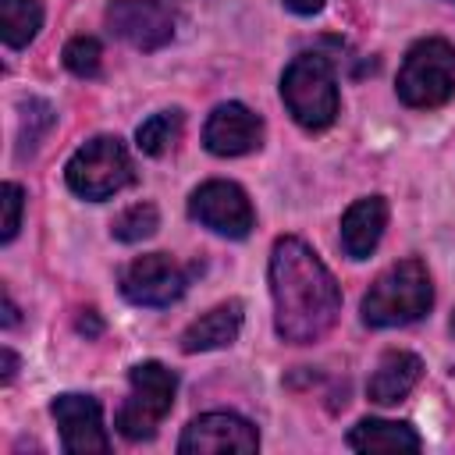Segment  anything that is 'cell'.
<instances>
[{"mask_svg": "<svg viewBox=\"0 0 455 455\" xmlns=\"http://www.w3.org/2000/svg\"><path fill=\"white\" fill-rule=\"evenodd\" d=\"M270 295H274V327L291 345H309L323 338L338 313L341 291L331 270L302 238H277L270 252Z\"/></svg>", "mask_w": 455, "mask_h": 455, "instance_id": "6da1fadb", "label": "cell"}, {"mask_svg": "<svg viewBox=\"0 0 455 455\" xmlns=\"http://www.w3.org/2000/svg\"><path fill=\"white\" fill-rule=\"evenodd\" d=\"M434 302L430 274L419 259L391 263L363 295V320L370 327H402L419 320Z\"/></svg>", "mask_w": 455, "mask_h": 455, "instance_id": "7a4b0ae2", "label": "cell"}, {"mask_svg": "<svg viewBox=\"0 0 455 455\" xmlns=\"http://www.w3.org/2000/svg\"><path fill=\"white\" fill-rule=\"evenodd\" d=\"M281 100L302 128H327L338 117V82L331 64L320 53H299L281 75Z\"/></svg>", "mask_w": 455, "mask_h": 455, "instance_id": "3957f363", "label": "cell"}, {"mask_svg": "<svg viewBox=\"0 0 455 455\" xmlns=\"http://www.w3.org/2000/svg\"><path fill=\"white\" fill-rule=\"evenodd\" d=\"M128 380H132V391H128L124 405L117 409V430L128 441H146L156 434V427L171 412L178 377L164 363H139V366H132Z\"/></svg>", "mask_w": 455, "mask_h": 455, "instance_id": "277c9868", "label": "cell"}, {"mask_svg": "<svg viewBox=\"0 0 455 455\" xmlns=\"http://www.w3.org/2000/svg\"><path fill=\"white\" fill-rule=\"evenodd\" d=\"M455 92V46L444 39H419L409 46L398 71V96L409 107H441Z\"/></svg>", "mask_w": 455, "mask_h": 455, "instance_id": "5b68a950", "label": "cell"}, {"mask_svg": "<svg viewBox=\"0 0 455 455\" xmlns=\"http://www.w3.org/2000/svg\"><path fill=\"white\" fill-rule=\"evenodd\" d=\"M68 185L75 196L82 199H110L114 192H121L124 185H132L135 171H132V156L124 149L121 139L114 135H96L89 139L71 160H68Z\"/></svg>", "mask_w": 455, "mask_h": 455, "instance_id": "8992f818", "label": "cell"}, {"mask_svg": "<svg viewBox=\"0 0 455 455\" xmlns=\"http://www.w3.org/2000/svg\"><path fill=\"white\" fill-rule=\"evenodd\" d=\"M188 288V270H181L178 259L167 252H149L132 259L121 270V291L135 306H171L185 295Z\"/></svg>", "mask_w": 455, "mask_h": 455, "instance_id": "52a82bcc", "label": "cell"}, {"mask_svg": "<svg viewBox=\"0 0 455 455\" xmlns=\"http://www.w3.org/2000/svg\"><path fill=\"white\" fill-rule=\"evenodd\" d=\"M188 213L228 238H245L252 231V203L249 196L235 185V181H206L192 192L188 199Z\"/></svg>", "mask_w": 455, "mask_h": 455, "instance_id": "ba28073f", "label": "cell"}, {"mask_svg": "<svg viewBox=\"0 0 455 455\" xmlns=\"http://www.w3.org/2000/svg\"><path fill=\"white\" fill-rule=\"evenodd\" d=\"M259 448V434L252 423H245L235 412H206L196 416L181 441L178 451L185 455H217V451H256Z\"/></svg>", "mask_w": 455, "mask_h": 455, "instance_id": "9c48e42d", "label": "cell"}, {"mask_svg": "<svg viewBox=\"0 0 455 455\" xmlns=\"http://www.w3.org/2000/svg\"><path fill=\"white\" fill-rule=\"evenodd\" d=\"M50 416L60 427V444L71 455H92L107 451V430H103V412L100 402L89 395H57L50 402Z\"/></svg>", "mask_w": 455, "mask_h": 455, "instance_id": "30bf717a", "label": "cell"}, {"mask_svg": "<svg viewBox=\"0 0 455 455\" xmlns=\"http://www.w3.org/2000/svg\"><path fill=\"white\" fill-rule=\"evenodd\" d=\"M107 25L135 50H160L174 36V18L156 0H110Z\"/></svg>", "mask_w": 455, "mask_h": 455, "instance_id": "8fae6325", "label": "cell"}, {"mask_svg": "<svg viewBox=\"0 0 455 455\" xmlns=\"http://www.w3.org/2000/svg\"><path fill=\"white\" fill-rule=\"evenodd\" d=\"M263 139V121L245 103H220L203 128V142L217 156H242L252 153Z\"/></svg>", "mask_w": 455, "mask_h": 455, "instance_id": "7c38bea8", "label": "cell"}, {"mask_svg": "<svg viewBox=\"0 0 455 455\" xmlns=\"http://www.w3.org/2000/svg\"><path fill=\"white\" fill-rule=\"evenodd\" d=\"M387 228V203L380 196L355 199L341 217V249L352 259H366Z\"/></svg>", "mask_w": 455, "mask_h": 455, "instance_id": "4fadbf2b", "label": "cell"}, {"mask_svg": "<svg viewBox=\"0 0 455 455\" xmlns=\"http://www.w3.org/2000/svg\"><path fill=\"white\" fill-rule=\"evenodd\" d=\"M419 377H423V363H419V355L391 348V352L380 355V363H377V370H373L366 391H370L373 402L391 405V402H402V398L419 384Z\"/></svg>", "mask_w": 455, "mask_h": 455, "instance_id": "5bb4252c", "label": "cell"}, {"mask_svg": "<svg viewBox=\"0 0 455 455\" xmlns=\"http://www.w3.org/2000/svg\"><path fill=\"white\" fill-rule=\"evenodd\" d=\"M242 331V302H220L210 313H203L199 320H192L181 334V348L185 352H210V348H224L238 338Z\"/></svg>", "mask_w": 455, "mask_h": 455, "instance_id": "9a60e30c", "label": "cell"}, {"mask_svg": "<svg viewBox=\"0 0 455 455\" xmlns=\"http://www.w3.org/2000/svg\"><path fill=\"white\" fill-rule=\"evenodd\" d=\"M419 434L395 419H359L348 430V448L355 451H419Z\"/></svg>", "mask_w": 455, "mask_h": 455, "instance_id": "2e32d148", "label": "cell"}, {"mask_svg": "<svg viewBox=\"0 0 455 455\" xmlns=\"http://www.w3.org/2000/svg\"><path fill=\"white\" fill-rule=\"evenodd\" d=\"M43 25L39 0H0V36L11 50L28 46Z\"/></svg>", "mask_w": 455, "mask_h": 455, "instance_id": "e0dca14e", "label": "cell"}, {"mask_svg": "<svg viewBox=\"0 0 455 455\" xmlns=\"http://www.w3.org/2000/svg\"><path fill=\"white\" fill-rule=\"evenodd\" d=\"M178 135H181V114L178 110H164V114H153L149 121L139 124L135 142H139L142 153L160 156V153H167L178 142Z\"/></svg>", "mask_w": 455, "mask_h": 455, "instance_id": "ac0fdd59", "label": "cell"}, {"mask_svg": "<svg viewBox=\"0 0 455 455\" xmlns=\"http://www.w3.org/2000/svg\"><path fill=\"white\" fill-rule=\"evenodd\" d=\"M156 224H160L156 206L153 203H135V206H128L114 220V238H121V242H142V238H149L156 231Z\"/></svg>", "mask_w": 455, "mask_h": 455, "instance_id": "d6986e66", "label": "cell"}, {"mask_svg": "<svg viewBox=\"0 0 455 455\" xmlns=\"http://www.w3.org/2000/svg\"><path fill=\"white\" fill-rule=\"evenodd\" d=\"M100 43L92 36H75L68 46H64V68L78 78H96L100 75Z\"/></svg>", "mask_w": 455, "mask_h": 455, "instance_id": "ffe728a7", "label": "cell"}, {"mask_svg": "<svg viewBox=\"0 0 455 455\" xmlns=\"http://www.w3.org/2000/svg\"><path fill=\"white\" fill-rule=\"evenodd\" d=\"M50 124H53V107L46 100H28L25 103V117H21V153L32 149Z\"/></svg>", "mask_w": 455, "mask_h": 455, "instance_id": "44dd1931", "label": "cell"}, {"mask_svg": "<svg viewBox=\"0 0 455 455\" xmlns=\"http://www.w3.org/2000/svg\"><path fill=\"white\" fill-rule=\"evenodd\" d=\"M0 196H4V199H0V203H4V231H0V238L11 242V238L18 235V228H21V206H25V196H21V188H18L14 181H7Z\"/></svg>", "mask_w": 455, "mask_h": 455, "instance_id": "7402d4cb", "label": "cell"}, {"mask_svg": "<svg viewBox=\"0 0 455 455\" xmlns=\"http://www.w3.org/2000/svg\"><path fill=\"white\" fill-rule=\"evenodd\" d=\"M284 7L295 14H316L323 7V0H284Z\"/></svg>", "mask_w": 455, "mask_h": 455, "instance_id": "603a6c76", "label": "cell"}, {"mask_svg": "<svg viewBox=\"0 0 455 455\" xmlns=\"http://www.w3.org/2000/svg\"><path fill=\"white\" fill-rule=\"evenodd\" d=\"M14 370H18V359H14V352H11V348H4V384L14 377Z\"/></svg>", "mask_w": 455, "mask_h": 455, "instance_id": "cb8c5ba5", "label": "cell"}, {"mask_svg": "<svg viewBox=\"0 0 455 455\" xmlns=\"http://www.w3.org/2000/svg\"><path fill=\"white\" fill-rule=\"evenodd\" d=\"M78 331H89V334H100V320L92 316V309H89V313H85V316L78 320Z\"/></svg>", "mask_w": 455, "mask_h": 455, "instance_id": "d4e9b609", "label": "cell"}, {"mask_svg": "<svg viewBox=\"0 0 455 455\" xmlns=\"http://www.w3.org/2000/svg\"><path fill=\"white\" fill-rule=\"evenodd\" d=\"M14 320H18V313H14V302H11V299H4V323L11 327Z\"/></svg>", "mask_w": 455, "mask_h": 455, "instance_id": "484cf974", "label": "cell"}, {"mask_svg": "<svg viewBox=\"0 0 455 455\" xmlns=\"http://www.w3.org/2000/svg\"><path fill=\"white\" fill-rule=\"evenodd\" d=\"M451 334H455V316H451Z\"/></svg>", "mask_w": 455, "mask_h": 455, "instance_id": "4316f807", "label": "cell"}]
</instances>
